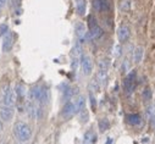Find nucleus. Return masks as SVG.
Masks as SVG:
<instances>
[{
	"instance_id": "nucleus-19",
	"label": "nucleus",
	"mask_w": 155,
	"mask_h": 144,
	"mask_svg": "<svg viewBox=\"0 0 155 144\" xmlns=\"http://www.w3.org/2000/svg\"><path fill=\"white\" fill-rule=\"evenodd\" d=\"M99 88H100V83L98 82V80H92L91 83H89V90L93 93H97L99 92Z\"/></svg>"
},
{
	"instance_id": "nucleus-20",
	"label": "nucleus",
	"mask_w": 155,
	"mask_h": 144,
	"mask_svg": "<svg viewBox=\"0 0 155 144\" xmlns=\"http://www.w3.org/2000/svg\"><path fill=\"white\" fill-rule=\"evenodd\" d=\"M72 55H73L74 57H80V55H82V48H81L80 42H77L76 45L73 47V49H72Z\"/></svg>"
},
{
	"instance_id": "nucleus-21",
	"label": "nucleus",
	"mask_w": 155,
	"mask_h": 144,
	"mask_svg": "<svg viewBox=\"0 0 155 144\" xmlns=\"http://www.w3.org/2000/svg\"><path fill=\"white\" fill-rule=\"evenodd\" d=\"M98 66H99V68L107 70V68H109V66H110V61H109L107 59H101V60H99V61H98Z\"/></svg>"
},
{
	"instance_id": "nucleus-5",
	"label": "nucleus",
	"mask_w": 155,
	"mask_h": 144,
	"mask_svg": "<svg viewBox=\"0 0 155 144\" xmlns=\"http://www.w3.org/2000/svg\"><path fill=\"white\" fill-rule=\"evenodd\" d=\"M81 67L84 76H89L93 71V62L91 56L88 55H81Z\"/></svg>"
},
{
	"instance_id": "nucleus-26",
	"label": "nucleus",
	"mask_w": 155,
	"mask_h": 144,
	"mask_svg": "<svg viewBox=\"0 0 155 144\" xmlns=\"http://www.w3.org/2000/svg\"><path fill=\"white\" fill-rule=\"evenodd\" d=\"M9 32V26L6 23L0 25V35H5Z\"/></svg>"
},
{
	"instance_id": "nucleus-8",
	"label": "nucleus",
	"mask_w": 155,
	"mask_h": 144,
	"mask_svg": "<svg viewBox=\"0 0 155 144\" xmlns=\"http://www.w3.org/2000/svg\"><path fill=\"white\" fill-rule=\"evenodd\" d=\"M14 42H15V34L12 32H8L3 39V51L9 53L14 47Z\"/></svg>"
},
{
	"instance_id": "nucleus-3",
	"label": "nucleus",
	"mask_w": 155,
	"mask_h": 144,
	"mask_svg": "<svg viewBox=\"0 0 155 144\" xmlns=\"http://www.w3.org/2000/svg\"><path fill=\"white\" fill-rule=\"evenodd\" d=\"M74 114H77V107H76L74 101H67V103L64 105V107H62L61 116H62L65 120H68V119H71Z\"/></svg>"
},
{
	"instance_id": "nucleus-15",
	"label": "nucleus",
	"mask_w": 155,
	"mask_h": 144,
	"mask_svg": "<svg viewBox=\"0 0 155 144\" xmlns=\"http://www.w3.org/2000/svg\"><path fill=\"white\" fill-rule=\"evenodd\" d=\"M127 121L132 126H138V125L142 123V117L138 114H132V115H128L127 116Z\"/></svg>"
},
{
	"instance_id": "nucleus-31",
	"label": "nucleus",
	"mask_w": 155,
	"mask_h": 144,
	"mask_svg": "<svg viewBox=\"0 0 155 144\" xmlns=\"http://www.w3.org/2000/svg\"><path fill=\"white\" fill-rule=\"evenodd\" d=\"M130 68V64H128V60H125L124 61V65H122V70L124 71H127Z\"/></svg>"
},
{
	"instance_id": "nucleus-14",
	"label": "nucleus",
	"mask_w": 155,
	"mask_h": 144,
	"mask_svg": "<svg viewBox=\"0 0 155 144\" xmlns=\"http://www.w3.org/2000/svg\"><path fill=\"white\" fill-rule=\"evenodd\" d=\"M87 2L86 0H76V11L80 16H83L86 14Z\"/></svg>"
},
{
	"instance_id": "nucleus-34",
	"label": "nucleus",
	"mask_w": 155,
	"mask_h": 144,
	"mask_svg": "<svg viewBox=\"0 0 155 144\" xmlns=\"http://www.w3.org/2000/svg\"><path fill=\"white\" fill-rule=\"evenodd\" d=\"M112 143V138H107V140H106V144H111Z\"/></svg>"
},
{
	"instance_id": "nucleus-28",
	"label": "nucleus",
	"mask_w": 155,
	"mask_h": 144,
	"mask_svg": "<svg viewBox=\"0 0 155 144\" xmlns=\"http://www.w3.org/2000/svg\"><path fill=\"white\" fill-rule=\"evenodd\" d=\"M78 57H74L73 60H72V64H71V67H72V70L73 71H76L77 70V66H78Z\"/></svg>"
},
{
	"instance_id": "nucleus-33",
	"label": "nucleus",
	"mask_w": 155,
	"mask_h": 144,
	"mask_svg": "<svg viewBox=\"0 0 155 144\" xmlns=\"http://www.w3.org/2000/svg\"><path fill=\"white\" fill-rule=\"evenodd\" d=\"M3 120H0V133L3 132V122H2Z\"/></svg>"
},
{
	"instance_id": "nucleus-2",
	"label": "nucleus",
	"mask_w": 155,
	"mask_h": 144,
	"mask_svg": "<svg viewBox=\"0 0 155 144\" xmlns=\"http://www.w3.org/2000/svg\"><path fill=\"white\" fill-rule=\"evenodd\" d=\"M16 92L9 86L6 84L3 88V93H2V104L3 105H8V106H14L15 101H16Z\"/></svg>"
},
{
	"instance_id": "nucleus-11",
	"label": "nucleus",
	"mask_w": 155,
	"mask_h": 144,
	"mask_svg": "<svg viewBox=\"0 0 155 144\" xmlns=\"http://www.w3.org/2000/svg\"><path fill=\"white\" fill-rule=\"evenodd\" d=\"M107 70H104V68H99V71L97 72V80L98 82L100 83V86H105L106 82H107Z\"/></svg>"
},
{
	"instance_id": "nucleus-17",
	"label": "nucleus",
	"mask_w": 155,
	"mask_h": 144,
	"mask_svg": "<svg viewBox=\"0 0 155 144\" xmlns=\"http://www.w3.org/2000/svg\"><path fill=\"white\" fill-rule=\"evenodd\" d=\"M98 127H99L100 132H105V131H107L109 127H110V122H109V120H107V119H101V120H99V122H98Z\"/></svg>"
},
{
	"instance_id": "nucleus-13",
	"label": "nucleus",
	"mask_w": 155,
	"mask_h": 144,
	"mask_svg": "<svg viewBox=\"0 0 155 144\" xmlns=\"http://www.w3.org/2000/svg\"><path fill=\"white\" fill-rule=\"evenodd\" d=\"M103 35V29L99 27V25L89 28V38L92 39H99Z\"/></svg>"
},
{
	"instance_id": "nucleus-10",
	"label": "nucleus",
	"mask_w": 155,
	"mask_h": 144,
	"mask_svg": "<svg viewBox=\"0 0 155 144\" xmlns=\"http://www.w3.org/2000/svg\"><path fill=\"white\" fill-rule=\"evenodd\" d=\"M93 8L100 12L109 11L111 8V0H93Z\"/></svg>"
},
{
	"instance_id": "nucleus-24",
	"label": "nucleus",
	"mask_w": 155,
	"mask_h": 144,
	"mask_svg": "<svg viewBox=\"0 0 155 144\" xmlns=\"http://www.w3.org/2000/svg\"><path fill=\"white\" fill-rule=\"evenodd\" d=\"M114 55L116 56V57H120L121 55H122V47L121 45H115V48H114Z\"/></svg>"
},
{
	"instance_id": "nucleus-9",
	"label": "nucleus",
	"mask_w": 155,
	"mask_h": 144,
	"mask_svg": "<svg viewBox=\"0 0 155 144\" xmlns=\"http://www.w3.org/2000/svg\"><path fill=\"white\" fill-rule=\"evenodd\" d=\"M130 35H131L130 27L127 25H121L119 27V29H117V39H119V42H121V43L127 42L128 38H130Z\"/></svg>"
},
{
	"instance_id": "nucleus-27",
	"label": "nucleus",
	"mask_w": 155,
	"mask_h": 144,
	"mask_svg": "<svg viewBox=\"0 0 155 144\" xmlns=\"http://www.w3.org/2000/svg\"><path fill=\"white\" fill-rule=\"evenodd\" d=\"M98 23H97V20L94 18V16H88V26H89V28H92V27H94V26H97Z\"/></svg>"
},
{
	"instance_id": "nucleus-6",
	"label": "nucleus",
	"mask_w": 155,
	"mask_h": 144,
	"mask_svg": "<svg viewBox=\"0 0 155 144\" xmlns=\"http://www.w3.org/2000/svg\"><path fill=\"white\" fill-rule=\"evenodd\" d=\"M124 88L128 94L133 92V89L136 88V71H132L127 75V77L124 81Z\"/></svg>"
},
{
	"instance_id": "nucleus-12",
	"label": "nucleus",
	"mask_w": 155,
	"mask_h": 144,
	"mask_svg": "<svg viewBox=\"0 0 155 144\" xmlns=\"http://www.w3.org/2000/svg\"><path fill=\"white\" fill-rule=\"evenodd\" d=\"M144 56V48L143 47H137L133 51V61L134 64H140Z\"/></svg>"
},
{
	"instance_id": "nucleus-16",
	"label": "nucleus",
	"mask_w": 155,
	"mask_h": 144,
	"mask_svg": "<svg viewBox=\"0 0 155 144\" xmlns=\"http://www.w3.org/2000/svg\"><path fill=\"white\" fill-rule=\"evenodd\" d=\"M74 104H76V107H77V114H80V111H82L83 109H86V100H84V97L80 95L74 100Z\"/></svg>"
},
{
	"instance_id": "nucleus-23",
	"label": "nucleus",
	"mask_w": 155,
	"mask_h": 144,
	"mask_svg": "<svg viewBox=\"0 0 155 144\" xmlns=\"http://www.w3.org/2000/svg\"><path fill=\"white\" fill-rule=\"evenodd\" d=\"M147 117L149 120H154L155 119V110H154V106H149L148 109H147Z\"/></svg>"
},
{
	"instance_id": "nucleus-18",
	"label": "nucleus",
	"mask_w": 155,
	"mask_h": 144,
	"mask_svg": "<svg viewBox=\"0 0 155 144\" xmlns=\"http://www.w3.org/2000/svg\"><path fill=\"white\" fill-rule=\"evenodd\" d=\"M15 92H16V97L18 99H23L26 97V90H25V87L22 84H17L15 87Z\"/></svg>"
},
{
	"instance_id": "nucleus-22",
	"label": "nucleus",
	"mask_w": 155,
	"mask_h": 144,
	"mask_svg": "<svg viewBox=\"0 0 155 144\" xmlns=\"http://www.w3.org/2000/svg\"><path fill=\"white\" fill-rule=\"evenodd\" d=\"M80 119H81V122L82 123H86L89 120V115H88V111L86 109H83L82 111H80Z\"/></svg>"
},
{
	"instance_id": "nucleus-32",
	"label": "nucleus",
	"mask_w": 155,
	"mask_h": 144,
	"mask_svg": "<svg viewBox=\"0 0 155 144\" xmlns=\"http://www.w3.org/2000/svg\"><path fill=\"white\" fill-rule=\"evenodd\" d=\"M5 5H6V0H0V10L4 9Z\"/></svg>"
},
{
	"instance_id": "nucleus-29",
	"label": "nucleus",
	"mask_w": 155,
	"mask_h": 144,
	"mask_svg": "<svg viewBox=\"0 0 155 144\" xmlns=\"http://www.w3.org/2000/svg\"><path fill=\"white\" fill-rule=\"evenodd\" d=\"M121 9H122L124 11H127V10L130 9V2H128V0H126V2H124V4L121 5Z\"/></svg>"
},
{
	"instance_id": "nucleus-35",
	"label": "nucleus",
	"mask_w": 155,
	"mask_h": 144,
	"mask_svg": "<svg viewBox=\"0 0 155 144\" xmlns=\"http://www.w3.org/2000/svg\"><path fill=\"white\" fill-rule=\"evenodd\" d=\"M15 144H22V143H21V142H17V143H15Z\"/></svg>"
},
{
	"instance_id": "nucleus-25",
	"label": "nucleus",
	"mask_w": 155,
	"mask_h": 144,
	"mask_svg": "<svg viewBox=\"0 0 155 144\" xmlns=\"http://www.w3.org/2000/svg\"><path fill=\"white\" fill-rule=\"evenodd\" d=\"M143 99L144 100H150L151 99V90H150V88H145L144 90H143Z\"/></svg>"
},
{
	"instance_id": "nucleus-7",
	"label": "nucleus",
	"mask_w": 155,
	"mask_h": 144,
	"mask_svg": "<svg viewBox=\"0 0 155 144\" xmlns=\"http://www.w3.org/2000/svg\"><path fill=\"white\" fill-rule=\"evenodd\" d=\"M74 34H76V37H77V39H78L80 43H83L86 41V38L88 37V33L86 31V26L82 22L76 23V26H74Z\"/></svg>"
},
{
	"instance_id": "nucleus-1",
	"label": "nucleus",
	"mask_w": 155,
	"mask_h": 144,
	"mask_svg": "<svg viewBox=\"0 0 155 144\" xmlns=\"http://www.w3.org/2000/svg\"><path fill=\"white\" fill-rule=\"evenodd\" d=\"M14 134L16 136V138L18 139V142L21 143H27L31 139L32 136V131L31 127L23 122V121H17L14 126Z\"/></svg>"
},
{
	"instance_id": "nucleus-30",
	"label": "nucleus",
	"mask_w": 155,
	"mask_h": 144,
	"mask_svg": "<svg viewBox=\"0 0 155 144\" xmlns=\"http://www.w3.org/2000/svg\"><path fill=\"white\" fill-rule=\"evenodd\" d=\"M89 98H91V104H92V109H95V98L93 97V93H91V95H89Z\"/></svg>"
},
{
	"instance_id": "nucleus-4",
	"label": "nucleus",
	"mask_w": 155,
	"mask_h": 144,
	"mask_svg": "<svg viewBox=\"0 0 155 144\" xmlns=\"http://www.w3.org/2000/svg\"><path fill=\"white\" fill-rule=\"evenodd\" d=\"M14 115H15L14 106H8V105H2L0 106V119H2L4 122L11 121Z\"/></svg>"
}]
</instances>
